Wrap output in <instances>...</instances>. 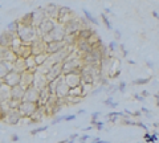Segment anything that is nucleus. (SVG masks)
<instances>
[{"mask_svg":"<svg viewBox=\"0 0 159 143\" xmlns=\"http://www.w3.org/2000/svg\"><path fill=\"white\" fill-rule=\"evenodd\" d=\"M17 37L21 40L24 44H33L36 40H39V33L36 27H24L20 25V29L17 32Z\"/></svg>","mask_w":159,"mask_h":143,"instance_id":"f257e3e1","label":"nucleus"},{"mask_svg":"<svg viewBox=\"0 0 159 143\" xmlns=\"http://www.w3.org/2000/svg\"><path fill=\"white\" fill-rule=\"evenodd\" d=\"M41 109V106L39 103H35V102H27V101H23L20 103V107H19V111L20 114L23 115L24 119H29L32 117H35L36 113Z\"/></svg>","mask_w":159,"mask_h":143,"instance_id":"f03ea898","label":"nucleus"},{"mask_svg":"<svg viewBox=\"0 0 159 143\" xmlns=\"http://www.w3.org/2000/svg\"><path fill=\"white\" fill-rule=\"evenodd\" d=\"M57 24H58V23H57V20L50 19V17H46V19L44 20V21L37 27L39 37H40V38H43L44 36H48L49 33H52L54 28L57 27Z\"/></svg>","mask_w":159,"mask_h":143,"instance_id":"7ed1b4c3","label":"nucleus"},{"mask_svg":"<svg viewBox=\"0 0 159 143\" xmlns=\"http://www.w3.org/2000/svg\"><path fill=\"white\" fill-rule=\"evenodd\" d=\"M23 115L20 114L19 110L16 109H11L8 113L4 115V117L2 118L3 122H6V125H9V126H17L20 122L23 121Z\"/></svg>","mask_w":159,"mask_h":143,"instance_id":"20e7f679","label":"nucleus"},{"mask_svg":"<svg viewBox=\"0 0 159 143\" xmlns=\"http://www.w3.org/2000/svg\"><path fill=\"white\" fill-rule=\"evenodd\" d=\"M80 74H81V81H82V85L85 86H93L95 82H97V79H95L94 74H93V70H91V66L90 65H85L80 72Z\"/></svg>","mask_w":159,"mask_h":143,"instance_id":"39448f33","label":"nucleus"},{"mask_svg":"<svg viewBox=\"0 0 159 143\" xmlns=\"http://www.w3.org/2000/svg\"><path fill=\"white\" fill-rule=\"evenodd\" d=\"M74 17H76V15L73 13V11H72L70 7H68V6H61L60 7L58 16H57V23L58 24L65 25V24H68L72 19H74Z\"/></svg>","mask_w":159,"mask_h":143,"instance_id":"423d86ee","label":"nucleus"},{"mask_svg":"<svg viewBox=\"0 0 159 143\" xmlns=\"http://www.w3.org/2000/svg\"><path fill=\"white\" fill-rule=\"evenodd\" d=\"M65 32H66V36H77L80 33V31L83 28L81 20H80V17H77L76 16L74 19H72L69 23L65 24Z\"/></svg>","mask_w":159,"mask_h":143,"instance_id":"0eeeda50","label":"nucleus"},{"mask_svg":"<svg viewBox=\"0 0 159 143\" xmlns=\"http://www.w3.org/2000/svg\"><path fill=\"white\" fill-rule=\"evenodd\" d=\"M56 97L61 101H66L68 97L70 95V87L66 85V82L64 81V77L60 78L57 81V86H56Z\"/></svg>","mask_w":159,"mask_h":143,"instance_id":"6e6552de","label":"nucleus"},{"mask_svg":"<svg viewBox=\"0 0 159 143\" xmlns=\"http://www.w3.org/2000/svg\"><path fill=\"white\" fill-rule=\"evenodd\" d=\"M64 81L66 82V85L72 89H76L78 86H82V81H81V74L80 72H74V73H69L64 75Z\"/></svg>","mask_w":159,"mask_h":143,"instance_id":"1a4fd4ad","label":"nucleus"},{"mask_svg":"<svg viewBox=\"0 0 159 143\" xmlns=\"http://www.w3.org/2000/svg\"><path fill=\"white\" fill-rule=\"evenodd\" d=\"M64 77V70H62V64H53L49 70V73L46 74V78L49 82L58 81L60 78Z\"/></svg>","mask_w":159,"mask_h":143,"instance_id":"9d476101","label":"nucleus"},{"mask_svg":"<svg viewBox=\"0 0 159 143\" xmlns=\"http://www.w3.org/2000/svg\"><path fill=\"white\" fill-rule=\"evenodd\" d=\"M21 74L23 73H19V72L13 70V72H11V73L6 77V79L2 81V82L6 83L8 87H11V89H12V87H15L17 85H21Z\"/></svg>","mask_w":159,"mask_h":143,"instance_id":"9b49d317","label":"nucleus"},{"mask_svg":"<svg viewBox=\"0 0 159 143\" xmlns=\"http://www.w3.org/2000/svg\"><path fill=\"white\" fill-rule=\"evenodd\" d=\"M49 37L53 41H65L66 38V32H65V27L62 24H57V27L53 29L52 33H49Z\"/></svg>","mask_w":159,"mask_h":143,"instance_id":"f8f14e48","label":"nucleus"},{"mask_svg":"<svg viewBox=\"0 0 159 143\" xmlns=\"http://www.w3.org/2000/svg\"><path fill=\"white\" fill-rule=\"evenodd\" d=\"M39 99H40V90H39V89H36L35 86H29V87H27V90H25V95H24V101L39 103Z\"/></svg>","mask_w":159,"mask_h":143,"instance_id":"ddd939ff","label":"nucleus"},{"mask_svg":"<svg viewBox=\"0 0 159 143\" xmlns=\"http://www.w3.org/2000/svg\"><path fill=\"white\" fill-rule=\"evenodd\" d=\"M48 85H49V81H48L46 75H44V74L40 73V72L36 70L35 72L33 86L36 87V89H39V90H43V89H45V87H48Z\"/></svg>","mask_w":159,"mask_h":143,"instance_id":"4468645a","label":"nucleus"},{"mask_svg":"<svg viewBox=\"0 0 159 143\" xmlns=\"http://www.w3.org/2000/svg\"><path fill=\"white\" fill-rule=\"evenodd\" d=\"M13 62L6 61V60H0V81H4L6 77L11 72H13Z\"/></svg>","mask_w":159,"mask_h":143,"instance_id":"2eb2a0df","label":"nucleus"},{"mask_svg":"<svg viewBox=\"0 0 159 143\" xmlns=\"http://www.w3.org/2000/svg\"><path fill=\"white\" fill-rule=\"evenodd\" d=\"M91 49H93V46H91V44L87 40H78L77 44H76V50H77V53L80 56H85L87 53H90Z\"/></svg>","mask_w":159,"mask_h":143,"instance_id":"dca6fc26","label":"nucleus"},{"mask_svg":"<svg viewBox=\"0 0 159 143\" xmlns=\"http://www.w3.org/2000/svg\"><path fill=\"white\" fill-rule=\"evenodd\" d=\"M65 46H66L65 41H53V42H50V44H48V45H45V50H46L48 54L53 56L56 53H58L60 50H62Z\"/></svg>","mask_w":159,"mask_h":143,"instance_id":"f3484780","label":"nucleus"},{"mask_svg":"<svg viewBox=\"0 0 159 143\" xmlns=\"http://www.w3.org/2000/svg\"><path fill=\"white\" fill-rule=\"evenodd\" d=\"M33 12V21H35V27L37 28L40 24H41L44 20H45L48 16H46V12H45V8L44 7H37Z\"/></svg>","mask_w":159,"mask_h":143,"instance_id":"a211bd4d","label":"nucleus"},{"mask_svg":"<svg viewBox=\"0 0 159 143\" xmlns=\"http://www.w3.org/2000/svg\"><path fill=\"white\" fill-rule=\"evenodd\" d=\"M25 87L23 85H17L11 89V99H15V101L23 102L24 101V95H25Z\"/></svg>","mask_w":159,"mask_h":143,"instance_id":"6ab92c4d","label":"nucleus"},{"mask_svg":"<svg viewBox=\"0 0 159 143\" xmlns=\"http://www.w3.org/2000/svg\"><path fill=\"white\" fill-rule=\"evenodd\" d=\"M16 37V35H12L11 32H8L7 29L3 31L0 33V46H4V48H11L12 45V41L13 38Z\"/></svg>","mask_w":159,"mask_h":143,"instance_id":"aec40b11","label":"nucleus"},{"mask_svg":"<svg viewBox=\"0 0 159 143\" xmlns=\"http://www.w3.org/2000/svg\"><path fill=\"white\" fill-rule=\"evenodd\" d=\"M33 81H35V72L25 70L21 74V85L25 87V89L29 86H33Z\"/></svg>","mask_w":159,"mask_h":143,"instance_id":"412c9836","label":"nucleus"},{"mask_svg":"<svg viewBox=\"0 0 159 143\" xmlns=\"http://www.w3.org/2000/svg\"><path fill=\"white\" fill-rule=\"evenodd\" d=\"M60 7H61V6H58V4H56V3H48L46 6L44 7V8H45V12H46V16H48V17H50V19L57 20Z\"/></svg>","mask_w":159,"mask_h":143,"instance_id":"4be33fe9","label":"nucleus"},{"mask_svg":"<svg viewBox=\"0 0 159 143\" xmlns=\"http://www.w3.org/2000/svg\"><path fill=\"white\" fill-rule=\"evenodd\" d=\"M95 33H97V32H95L94 29H91L90 27H85V28H82V29L80 31L77 37H78V40H87V41H89Z\"/></svg>","mask_w":159,"mask_h":143,"instance_id":"5701e85b","label":"nucleus"},{"mask_svg":"<svg viewBox=\"0 0 159 143\" xmlns=\"http://www.w3.org/2000/svg\"><path fill=\"white\" fill-rule=\"evenodd\" d=\"M19 21L21 25L24 27H35V21H33V12H27L24 13L21 17L19 19Z\"/></svg>","mask_w":159,"mask_h":143,"instance_id":"b1692460","label":"nucleus"},{"mask_svg":"<svg viewBox=\"0 0 159 143\" xmlns=\"http://www.w3.org/2000/svg\"><path fill=\"white\" fill-rule=\"evenodd\" d=\"M11 99V87H8L6 83L2 82L0 87V102H8Z\"/></svg>","mask_w":159,"mask_h":143,"instance_id":"393cba45","label":"nucleus"},{"mask_svg":"<svg viewBox=\"0 0 159 143\" xmlns=\"http://www.w3.org/2000/svg\"><path fill=\"white\" fill-rule=\"evenodd\" d=\"M49 60H50V54H48L46 52H43V53L35 56V61H36V65H37V68L48 64V62H49Z\"/></svg>","mask_w":159,"mask_h":143,"instance_id":"a878e982","label":"nucleus"},{"mask_svg":"<svg viewBox=\"0 0 159 143\" xmlns=\"http://www.w3.org/2000/svg\"><path fill=\"white\" fill-rule=\"evenodd\" d=\"M20 21L19 20H13V21H11L9 24H8V27H7V31L8 32H11L12 35H16L17 36V32H19V29H20Z\"/></svg>","mask_w":159,"mask_h":143,"instance_id":"bb28decb","label":"nucleus"},{"mask_svg":"<svg viewBox=\"0 0 159 143\" xmlns=\"http://www.w3.org/2000/svg\"><path fill=\"white\" fill-rule=\"evenodd\" d=\"M82 12H83V16H85L86 20H87V21H89L90 24H93V25H98V24H99V23H98V20L95 19L94 16L91 15L90 12L86 9V8H82Z\"/></svg>","mask_w":159,"mask_h":143,"instance_id":"cd10ccee","label":"nucleus"},{"mask_svg":"<svg viewBox=\"0 0 159 143\" xmlns=\"http://www.w3.org/2000/svg\"><path fill=\"white\" fill-rule=\"evenodd\" d=\"M151 79H153V77H146V78L141 77V78L133 79V83H134V85H138V86H142V85H146V83H149Z\"/></svg>","mask_w":159,"mask_h":143,"instance_id":"c85d7f7f","label":"nucleus"},{"mask_svg":"<svg viewBox=\"0 0 159 143\" xmlns=\"http://www.w3.org/2000/svg\"><path fill=\"white\" fill-rule=\"evenodd\" d=\"M115 91H118V86H115V85H109L105 87V93L107 94V97H113V94Z\"/></svg>","mask_w":159,"mask_h":143,"instance_id":"c756f323","label":"nucleus"},{"mask_svg":"<svg viewBox=\"0 0 159 143\" xmlns=\"http://www.w3.org/2000/svg\"><path fill=\"white\" fill-rule=\"evenodd\" d=\"M101 20L103 21V24H105V27L107 28V29H109V31H113V27H111L110 20H109V17L106 16V13H101Z\"/></svg>","mask_w":159,"mask_h":143,"instance_id":"7c9ffc66","label":"nucleus"},{"mask_svg":"<svg viewBox=\"0 0 159 143\" xmlns=\"http://www.w3.org/2000/svg\"><path fill=\"white\" fill-rule=\"evenodd\" d=\"M118 46H119V44H117V41H115V40L110 41L109 45H107V48H109V50L111 52V53H115V52H117V49H118Z\"/></svg>","mask_w":159,"mask_h":143,"instance_id":"2f4dec72","label":"nucleus"},{"mask_svg":"<svg viewBox=\"0 0 159 143\" xmlns=\"http://www.w3.org/2000/svg\"><path fill=\"white\" fill-rule=\"evenodd\" d=\"M102 91H105V86L98 85L94 90H91V91H90V95H93V97H94V95H97V94H99V93H102Z\"/></svg>","mask_w":159,"mask_h":143,"instance_id":"473e14b6","label":"nucleus"},{"mask_svg":"<svg viewBox=\"0 0 159 143\" xmlns=\"http://www.w3.org/2000/svg\"><path fill=\"white\" fill-rule=\"evenodd\" d=\"M118 49L121 50V53H122V57H127V54H129V50L126 49V46H125V44H119V46H118Z\"/></svg>","mask_w":159,"mask_h":143,"instance_id":"72a5a7b5","label":"nucleus"},{"mask_svg":"<svg viewBox=\"0 0 159 143\" xmlns=\"http://www.w3.org/2000/svg\"><path fill=\"white\" fill-rule=\"evenodd\" d=\"M99 115H101V113H99V111H95V113H93L91 114V121H90V125L93 126L95 122H98V117Z\"/></svg>","mask_w":159,"mask_h":143,"instance_id":"f704fd0d","label":"nucleus"},{"mask_svg":"<svg viewBox=\"0 0 159 143\" xmlns=\"http://www.w3.org/2000/svg\"><path fill=\"white\" fill-rule=\"evenodd\" d=\"M48 129V126H43V127H39V129H35V130H31V134L32 135H36V134H40L43 131H45Z\"/></svg>","mask_w":159,"mask_h":143,"instance_id":"c9c22d12","label":"nucleus"},{"mask_svg":"<svg viewBox=\"0 0 159 143\" xmlns=\"http://www.w3.org/2000/svg\"><path fill=\"white\" fill-rule=\"evenodd\" d=\"M60 122H64V115H56V117L52 119V125H57V123H60Z\"/></svg>","mask_w":159,"mask_h":143,"instance_id":"e433bc0d","label":"nucleus"},{"mask_svg":"<svg viewBox=\"0 0 159 143\" xmlns=\"http://www.w3.org/2000/svg\"><path fill=\"white\" fill-rule=\"evenodd\" d=\"M76 119V114H68V115H64V122H72Z\"/></svg>","mask_w":159,"mask_h":143,"instance_id":"4c0bfd02","label":"nucleus"},{"mask_svg":"<svg viewBox=\"0 0 159 143\" xmlns=\"http://www.w3.org/2000/svg\"><path fill=\"white\" fill-rule=\"evenodd\" d=\"M157 141H158V133H157V131H154V134L150 135V139L147 142H149V143H155Z\"/></svg>","mask_w":159,"mask_h":143,"instance_id":"58836bf2","label":"nucleus"},{"mask_svg":"<svg viewBox=\"0 0 159 143\" xmlns=\"http://www.w3.org/2000/svg\"><path fill=\"white\" fill-rule=\"evenodd\" d=\"M118 91H121V93H125V91H126V82H125V81H121V82H119Z\"/></svg>","mask_w":159,"mask_h":143,"instance_id":"ea45409f","label":"nucleus"},{"mask_svg":"<svg viewBox=\"0 0 159 143\" xmlns=\"http://www.w3.org/2000/svg\"><path fill=\"white\" fill-rule=\"evenodd\" d=\"M113 102H114L113 97H107L106 99H103V101H102L103 105H106V106H109V107H110V105H111V103H113Z\"/></svg>","mask_w":159,"mask_h":143,"instance_id":"a19ab883","label":"nucleus"},{"mask_svg":"<svg viewBox=\"0 0 159 143\" xmlns=\"http://www.w3.org/2000/svg\"><path fill=\"white\" fill-rule=\"evenodd\" d=\"M114 37H115V41H119L121 37H122L121 31H119V29H114Z\"/></svg>","mask_w":159,"mask_h":143,"instance_id":"79ce46f5","label":"nucleus"},{"mask_svg":"<svg viewBox=\"0 0 159 143\" xmlns=\"http://www.w3.org/2000/svg\"><path fill=\"white\" fill-rule=\"evenodd\" d=\"M133 98L135 99V101H139V102H145V98H143L141 94H138V93H135V94L133 95Z\"/></svg>","mask_w":159,"mask_h":143,"instance_id":"37998d69","label":"nucleus"},{"mask_svg":"<svg viewBox=\"0 0 159 143\" xmlns=\"http://www.w3.org/2000/svg\"><path fill=\"white\" fill-rule=\"evenodd\" d=\"M93 126H95V127H97V130H98V131H101V130L103 129V122H101V121H98V122H95V123H94Z\"/></svg>","mask_w":159,"mask_h":143,"instance_id":"c03bdc74","label":"nucleus"},{"mask_svg":"<svg viewBox=\"0 0 159 143\" xmlns=\"http://www.w3.org/2000/svg\"><path fill=\"white\" fill-rule=\"evenodd\" d=\"M89 138H90V137H89V135H87V134H83L82 137L80 138V143H85V142H86Z\"/></svg>","mask_w":159,"mask_h":143,"instance_id":"a18cd8bd","label":"nucleus"},{"mask_svg":"<svg viewBox=\"0 0 159 143\" xmlns=\"http://www.w3.org/2000/svg\"><path fill=\"white\" fill-rule=\"evenodd\" d=\"M137 126H139V127H142V129H145V130H147V126L145 125L143 122H141V121H137Z\"/></svg>","mask_w":159,"mask_h":143,"instance_id":"49530a36","label":"nucleus"},{"mask_svg":"<svg viewBox=\"0 0 159 143\" xmlns=\"http://www.w3.org/2000/svg\"><path fill=\"white\" fill-rule=\"evenodd\" d=\"M19 139H20V137H19L17 134H13V135L11 137V141H12V142H17Z\"/></svg>","mask_w":159,"mask_h":143,"instance_id":"de8ad7c7","label":"nucleus"},{"mask_svg":"<svg viewBox=\"0 0 159 143\" xmlns=\"http://www.w3.org/2000/svg\"><path fill=\"white\" fill-rule=\"evenodd\" d=\"M90 143H109V142H105V141H101L99 138H94V141H91Z\"/></svg>","mask_w":159,"mask_h":143,"instance_id":"09e8293b","label":"nucleus"},{"mask_svg":"<svg viewBox=\"0 0 159 143\" xmlns=\"http://www.w3.org/2000/svg\"><path fill=\"white\" fill-rule=\"evenodd\" d=\"M141 95H142L143 98H145V97H147V95H149V91H147V90H142V91H141Z\"/></svg>","mask_w":159,"mask_h":143,"instance_id":"8fccbe9b","label":"nucleus"},{"mask_svg":"<svg viewBox=\"0 0 159 143\" xmlns=\"http://www.w3.org/2000/svg\"><path fill=\"white\" fill-rule=\"evenodd\" d=\"M74 138H78V134L77 133H74V134H72L70 137H69V139L70 141H74Z\"/></svg>","mask_w":159,"mask_h":143,"instance_id":"3c124183","label":"nucleus"},{"mask_svg":"<svg viewBox=\"0 0 159 143\" xmlns=\"http://www.w3.org/2000/svg\"><path fill=\"white\" fill-rule=\"evenodd\" d=\"M151 15H153V16H154L155 19H158V20H159V13H158L157 11H154V12H153V13H151Z\"/></svg>","mask_w":159,"mask_h":143,"instance_id":"603ef678","label":"nucleus"},{"mask_svg":"<svg viewBox=\"0 0 159 143\" xmlns=\"http://www.w3.org/2000/svg\"><path fill=\"white\" fill-rule=\"evenodd\" d=\"M117 106H118V102H113V103L110 105V109H115Z\"/></svg>","mask_w":159,"mask_h":143,"instance_id":"864d4df0","label":"nucleus"},{"mask_svg":"<svg viewBox=\"0 0 159 143\" xmlns=\"http://www.w3.org/2000/svg\"><path fill=\"white\" fill-rule=\"evenodd\" d=\"M146 62H147V66H149V68H153V62H151V61H149V60H146Z\"/></svg>","mask_w":159,"mask_h":143,"instance_id":"5fc2aeb1","label":"nucleus"},{"mask_svg":"<svg viewBox=\"0 0 159 143\" xmlns=\"http://www.w3.org/2000/svg\"><path fill=\"white\" fill-rule=\"evenodd\" d=\"M85 113H86V110H83V109H81V110L77 111V114H85Z\"/></svg>","mask_w":159,"mask_h":143,"instance_id":"6e6d98bb","label":"nucleus"},{"mask_svg":"<svg viewBox=\"0 0 159 143\" xmlns=\"http://www.w3.org/2000/svg\"><path fill=\"white\" fill-rule=\"evenodd\" d=\"M91 129H93V126H91V125H90V126H87V127H86V129H83V131H90Z\"/></svg>","mask_w":159,"mask_h":143,"instance_id":"4d7b16f0","label":"nucleus"},{"mask_svg":"<svg viewBox=\"0 0 159 143\" xmlns=\"http://www.w3.org/2000/svg\"><path fill=\"white\" fill-rule=\"evenodd\" d=\"M127 62H129L130 65H135V61H134V60H127Z\"/></svg>","mask_w":159,"mask_h":143,"instance_id":"13d9d810","label":"nucleus"},{"mask_svg":"<svg viewBox=\"0 0 159 143\" xmlns=\"http://www.w3.org/2000/svg\"><path fill=\"white\" fill-rule=\"evenodd\" d=\"M153 126H154V127H157V129H159V122H154V123H153Z\"/></svg>","mask_w":159,"mask_h":143,"instance_id":"bf43d9fd","label":"nucleus"},{"mask_svg":"<svg viewBox=\"0 0 159 143\" xmlns=\"http://www.w3.org/2000/svg\"><path fill=\"white\" fill-rule=\"evenodd\" d=\"M105 13H111V12H110V8H105Z\"/></svg>","mask_w":159,"mask_h":143,"instance_id":"052dcab7","label":"nucleus"},{"mask_svg":"<svg viewBox=\"0 0 159 143\" xmlns=\"http://www.w3.org/2000/svg\"><path fill=\"white\" fill-rule=\"evenodd\" d=\"M158 95H159V91H158Z\"/></svg>","mask_w":159,"mask_h":143,"instance_id":"680f3d73","label":"nucleus"}]
</instances>
